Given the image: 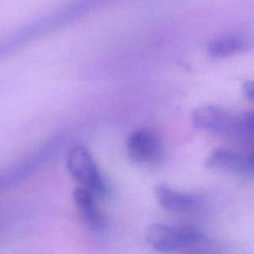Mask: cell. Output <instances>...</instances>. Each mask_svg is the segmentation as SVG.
Returning a JSON list of instances; mask_svg holds the SVG:
<instances>
[{
    "label": "cell",
    "mask_w": 254,
    "mask_h": 254,
    "mask_svg": "<svg viewBox=\"0 0 254 254\" xmlns=\"http://www.w3.org/2000/svg\"><path fill=\"white\" fill-rule=\"evenodd\" d=\"M154 195L162 208L172 212L189 211L196 207V197L178 191L167 185L160 184L154 188Z\"/></svg>",
    "instance_id": "cell-7"
},
{
    "label": "cell",
    "mask_w": 254,
    "mask_h": 254,
    "mask_svg": "<svg viewBox=\"0 0 254 254\" xmlns=\"http://www.w3.org/2000/svg\"><path fill=\"white\" fill-rule=\"evenodd\" d=\"M202 239V233L190 226H171L163 223H153L146 230L148 244L162 253L179 251Z\"/></svg>",
    "instance_id": "cell-3"
},
{
    "label": "cell",
    "mask_w": 254,
    "mask_h": 254,
    "mask_svg": "<svg viewBox=\"0 0 254 254\" xmlns=\"http://www.w3.org/2000/svg\"><path fill=\"white\" fill-rule=\"evenodd\" d=\"M192 124L199 130L214 132L248 145L253 138V115L251 112L232 115L216 106H203L192 113Z\"/></svg>",
    "instance_id": "cell-1"
},
{
    "label": "cell",
    "mask_w": 254,
    "mask_h": 254,
    "mask_svg": "<svg viewBox=\"0 0 254 254\" xmlns=\"http://www.w3.org/2000/svg\"><path fill=\"white\" fill-rule=\"evenodd\" d=\"M66 168L69 175L79 184V187L90 190L96 197L108 194L107 185L101 176L92 155L83 146L73 147L66 158Z\"/></svg>",
    "instance_id": "cell-2"
},
{
    "label": "cell",
    "mask_w": 254,
    "mask_h": 254,
    "mask_svg": "<svg viewBox=\"0 0 254 254\" xmlns=\"http://www.w3.org/2000/svg\"><path fill=\"white\" fill-rule=\"evenodd\" d=\"M205 166L209 169L235 174H251L253 171V154L252 151L216 149L206 159Z\"/></svg>",
    "instance_id": "cell-5"
},
{
    "label": "cell",
    "mask_w": 254,
    "mask_h": 254,
    "mask_svg": "<svg viewBox=\"0 0 254 254\" xmlns=\"http://www.w3.org/2000/svg\"><path fill=\"white\" fill-rule=\"evenodd\" d=\"M73 201L81 220L91 229L101 230L105 227L106 218L96 203V196L87 189L76 187L72 192Z\"/></svg>",
    "instance_id": "cell-6"
},
{
    "label": "cell",
    "mask_w": 254,
    "mask_h": 254,
    "mask_svg": "<svg viewBox=\"0 0 254 254\" xmlns=\"http://www.w3.org/2000/svg\"><path fill=\"white\" fill-rule=\"evenodd\" d=\"M126 152L135 163H151L161 154V142L157 134L150 129L136 130L128 137Z\"/></svg>",
    "instance_id": "cell-4"
},
{
    "label": "cell",
    "mask_w": 254,
    "mask_h": 254,
    "mask_svg": "<svg viewBox=\"0 0 254 254\" xmlns=\"http://www.w3.org/2000/svg\"><path fill=\"white\" fill-rule=\"evenodd\" d=\"M201 241L202 240H200V241H198V242H196V243H194L192 245H189V246L179 250V251H181L180 254H206V252L204 250H202L201 248L198 247Z\"/></svg>",
    "instance_id": "cell-9"
},
{
    "label": "cell",
    "mask_w": 254,
    "mask_h": 254,
    "mask_svg": "<svg viewBox=\"0 0 254 254\" xmlns=\"http://www.w3.org/2000/svg\"><path fill=\"white\" fill-rule=\"evenodd\" d=\"M249 41L243 36H226L212 41L208 46V53L214 58H222L245 51Z\"/></svg>",
    "instance_id": "cell-8"
},
{
    "label": "cell",
    "mask_w": 254,
    "mask_h": 254,
    "mask_svg": "<svg viewBox=\"0 0 254 254\" xmlns=\"http://www.w3.org/2000/svg\"><path fill=\"white\" fill-rule=\"evenodd\" d=\"M244 92L249 100L253 99V83L252 81H246L244 83Z\"/></svg>",
    "instance_id": "cell-10"
}]
</instances>
